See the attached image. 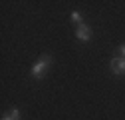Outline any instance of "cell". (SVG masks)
Returning <instances> with one entry per match:
<instances>
[{
	"mask_svg": "<svg viewBox=\"0 0 125 120\" xmlns=\"http://www.w3.org/2000/svg\"><path fill=\"white\" fill-rule=\"evenodd\" d=\"M50 64H52V56L50 54H42L40 56V60L32 66V78H36V80H40V78H44V74L48 72V68H50Z\"/></svg>",
	"mask_w": 125,
	"mask_h": 120,
	"instance_id": "6da1fadb",
	"label": "cell"
},
{
	"mask_svg": "<svg viewBox=\"0 0 125 120\" xmlns=\"http://www.w3.org/2000/svg\"><path fill=\"white\" fill-rule=\"evenodd\" d=\"M75 38H77V40H82V42L91 40V28H89L87 24H80V26L75 28Z\"/></svg>",
	"mask_w": 125,
	"mask_h": 120,
	"instance_id": "7a4b0ae2",
	"label": "cell"
},
{
	"mask_svg": "<svg viewBox=\"0 0 125 120\" xmlns=\"http://www.w3.org/2000/svg\"><path fill=\"white\" fill-rule=\"evenodd\" d=\"M111 70H113V74H119V76H123L125 74V58H113L111 60Z\"/></svg>",
	"mask_w": 125,
	"mask_h": 120,
	"instance_id": "3957f363",
	"label": "cell"
},
{
	"mask_svg": "<svg viewBox=\"0 0 125 120\" xmlns=\"http://www.w3.org/2000/svg\"><path fill=\"white\" fill-rule=\"evenodd\" d=\"M18 114H20V112H18V108H12V110H10V112H8L2 120H18V118H20Z\"/></svg>",
	"mask_w": 125,
	"mask_h": 120,
	"instance_id": "277c9868",
	"label": "cell"
},
{
	"mask_svg": "<svg viewBox=\"0 0 125 120\" xmlns=\"http://www.w3.org/2000/svg\"><path fill=\"white\" fill-rule=\"evenodd\" d=\"M72 22H73V24H77V26L83 24V22H82V14H80V12H72Z\"/></svg>",
	"mask_w": 125,
	"mask_h": 120,
	"instance_id": "5b68a950",
	"label": "cell"
},
{
	"mask_svg": "<svg viewBox=\"0 0 125 120\" xmlns=\"http://www.w3.org/2000/svg\"><path fill=\"white\" fill-rule=\"evenodd\" d=\"M119 52H121V58H125V44H121V46H119Z\"/></svg>",
	"mask_w": 125,
	"mask_h": 120,
	"instance_id": "8992f818",
	"label": "cell"
}]
</instances>
